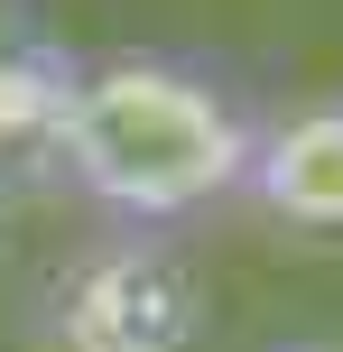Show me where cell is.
Returning <instances> with one entry per match:
<instances>
[{
	"instance_id": "obj_4",
	"label": "cell",
	"mask_w": 343,
	"mask_h": 352,
	"mask_svg": "<svg viewBox=\"0 0 343 352\" xmlns=\"http://www.w3.org/2000/svg\"><path fill=\"white\" fill-rule=\"evenodd\" d=\"M0 232H10V186H0Z\"/></svg>"
},
{
	"instance_id": "obj_3",
	"label": "cell",
	"mask_w": 343,
	"mask_h": 352,
	"mask_svg": "<svg viewBox=\"0 0 343 352\" xmlns=\"http://www.w3.org/2000/svg\"><path fill=\"white\" fill-rule=\"evenodd\" d=\"M278 232L307 241H343V93H307V102L269 111L251 130V176H241Z\"/></svg>"
},
{
	"instance_id": "obj_2",
	"label": "cell",
	"mask_w": 343,
	"mask_h": 352,
	"mask_svg": "<svg viewBox=\"0 0 343 352\" xmlns=\"http://www.w3.org/2000/svg\"><path fill=\"white\" fill-rule=\"evenodd\" d=\"M214 287L167 232H121L74 250L47 287V352H204Z\"/></svg>"
},
{
	"instance_id": "obj_1",
	"label": "cell",
	"mask_w": 343,
	"mask_h": 352,
	"mask_svg": "<svg viewBox=\"0 0 343 352\" xmlns=\"http://www.w3.org/2000/svg\"><path fill=\"white\" fill-rule=\"evenodd\" d=\"M251 111L186 56H93L65 84V130H56V176L111 213L121 232H177L195 213L232 204L251 176Z\"/></svg>"
}]
</instances>
